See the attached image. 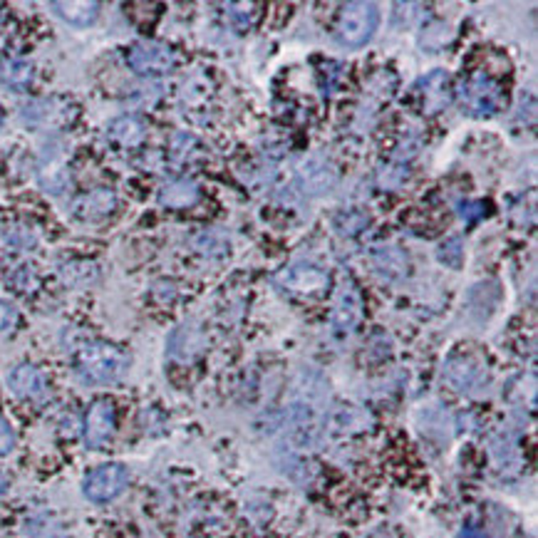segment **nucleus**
I'll return each mask as SVG.
<instances>
[{
	"label": "nucleus",
	"mask_w": 538,
	"mask_h": 538,
	"mask_svg": "<svg viewBox=\"0 0 538 538\" xmlns=\"http://www.w3.org/2000/svg\"><path fill=\"white\" fill-rule=\"evenodd\" d=\"M462 102L471 115H494L503 107V92L487 75H474L464 83Z\"/></svg>",
	"instance_id": "20e7f679"
},
{
	"label": "nucleus",
	"mask_w": 538,
	"mask_h": 538,
	"mask_svg": "<svg viewBox=\"0 0 538 538\" xmlns=\"http://www.w3.org/2000/svg\"><path fill=\"white\" fill-rule=\"evenodd\" d=\"M462 538H484V536H481L479 531H474V528H464V531H462Z\"/></svg>",
	"instance_id": "6ab92c4d"
},
{
	"label": "nucleus",
	"mask_w": 538,
	"mask_h": 538,
	"mask_svg": "<svg viewBox=\"0 0 538 538\" xmlns=\"http://www.w3.org/2000/svg\"><path fill=\"white\" fill-rule=\"evenodd\" d=\"M109 139H115L122 146H137V144L144 139V122L132 117V115H124V117H117L107 127Z\"/></svg>",
	"instance_id": "4468645a"
},
{
	"label": "nucleus",
	"mask_w": 538,
	"mask_h": 538,
	"mask_svg": "<svg viewBox=\"0 0 538 538\" xmlns=\"http://www.w3.org/2000/svg\"><path fill=\"white\" fill-rule=\"evenodd\" d=\"M281 286L290 290V293H300V296H313V293H320L328 288V273L323 268L311 264H296L281 271L275 278Z\"/></svg>",
	"instance_id": "423d86ee"
},
{
	"label": "nucleus",
	"mask_w": 538,
	"mask_h": 538,
	"mask_svg": "<svg viewBox=\"0 0 538 538\" xmlns=\"http://www.w3.org/2000/svg\"><path fill=\"white\" fill-rule=\"evenodd\" d=\"M380 12L372 3H347L337 15V40L347 48H362L377 30Z\"/></svg>",
	"instance_id": "f03ea898"
},
{
	"label": "nucleus",
	"mask_w": 538,
	"mask_h": 538,
	"mask_svg": "<svg viewBox=\"0 0 538 538\" xmlns=\"http://www.w3.org/2000/svg\"><path fill=\"white\" fill-rule=\"evenodd\" d=\"M18 323V311L8 300H0V333H8Z\"/></svg>",
	"instance_id": "f3484780"
},
{
	"label": "nucleus",
	"mask_w": 538,
	"mask_h": 538,
	"mask_svg": "<svg viewBox=\"0 0 538 538\" xmlns=\"http://www.w3.org/2000/svg\"><path fill=\"white\" fill-rule=\"evenodd\" d=\"M75 368L77 375L87 384H112L120 380L122 375L130 368L127 352L117 345H109L102 340L84 343L77 355H75Z\"/></svg>",
	"instance_id": "f257e3e1"
},
{
	"label": "nucleus",
	"mask_w": 538,
	"mask_h": 538,
	"mask_svg": "<svg viewBox=\"0 0 538 538\" xmlns=\"http://www.w3.org/2000/svg\"><path fill=\"white\" fill-rule=\"evenodd\" d=\"M130 484V471L124 464H102V467L92 469L87 477H84V496L90 502L105 503L117 499L122 491L127 489Z\"/></svg>",
	"instance_id": "7ed1b4c3"
},
{
	"label": "nucleus",
	"mask_w": 538,
	"mask_h": 538,
	"mask_svg": "<svg viewBox=\"0 0 538 538\" xmlns=\"http://www.w3.org/2000/svg\"><path fill=\"white\" fill-rule=\"evenodd\" d=\"M115 206H117L115 194L109 192V189H95V192L83 194V196L75 199L72 214L77 216V218H83V221H99V218L112 214Z\"/></svg>",
	"instance_id": "6e6552de"
},
{
	"label": "nucleus",
	"mask_w": 538,
	"mask_h": 538,
	"mask_svg": "<svg viewBox=\"0 0 538 538\" xmlns=\"http://www.w3.org/2000/svg\"><path fill=\"white\" fill-rule=\"evenodd\" d=\"M159 202L169 206V209H186L192 203L199 202V186L194 181L177 179L167 184L162 194H159Z\"/></svg>",
	"instance_id": "f8f14e48"
},
{
	"label": "nucleus",
	"mask_w": 538,
	"mask_h": 538,
	"mask_svg": "<svg viewBox=\"0 0 538 538\" xmlns=\"http://www.w3.org/2000/svg\"><path fill=\"white\" fill-rule=\"evenodd\" d=\"M8 384L15 395L25 397V400H40V397H45V390H48L43 372L37 370L36 365H28V362L12 368L11 375H8Z\"/></svg>",
	"instance_id": "1a4fd4ad"
},
{
	"label": "nucleus",
	"mask_w": 538,
	"mask_h": 538,
	"mask_svg": "<svg viewBox=\"0 0 538 538\" xmlns=\"http://www.w3.org/2000/svg\"><path fill=\"white\" fill-rule=\"evenodd\" d=\"M0 80L12 90H25L33 80V67L23 60H11L0 67Z\"/></svg>",
	"instance_id": "dca6fc26"
},
{
	"label": "nucleus",
	"mask_w": 538,
	"mask_h": 538,
	"mask_svg": "<svg viewBox=\"0 0 538 538\" xmlns=\"http://www.w3.org/2000/svg\"><path fill=\"white\" fill-rule=\"evenodd\" d=\"M300 179H303V186L308 194H325L336 186L337 174L336 169L325 162H308L300 171Z\"/></svg>",
	"instance_id": "9b49d317"
},
{
	"label": "nucleus",
	"mask_w": 538,
	"mask_h": 538,
	"mask_svg": "<svg viewBox=\"0 0 538 538\" xmlns=\"http://www.w3.org/2000/svg\"><path fill=\"white\" fill-rule=\"evenodd\" d=\"M127 62L137 75H164L174 67V52L162 43H137L127 52Z\"/></svg>",
	"instance_id": "39448f33"
},
{
	"label": "nucleus",
	"mask_w": 538,
	"mask_h": 538,
	"mask_svg": "<svg viewBox=\"0 0 538 538\" xmlns=\"http://www.w3.org/2000/svg\"><path fill=\"white\" fill-rule=\"evenodd\" d=\"M52 11L60 15L65 23L87 28L97 20L99 15V3L90 0H65V3H52Z\"/></svg>",
	"instance_id": "9d476101"
},
{
	"label": "nucleus",
	"mask_w": 538,
	"mask_h": 538,
	"mask_svg": "<svg viewBox=\"0 0 538 538\" xmlns=\"http://www.w3.org/2000/svg\"><path fill=\"white\" fill-rule=\"evenodd\" d=\"M8 484H11V481H8V477H5V474H0V496H3L5 491H8Z\"/></svg>",
	"instance_id": "aec40b11"
},
{
	"label": "nucleus",
	"mask_w": 538,
	"mask_h": 538,
	"mask_svg": "<svg viewBox=\"0 0 538 538\" xmlns=\"http://www.w3.org/2000/svg\"><path fill=\"white\" fill-rule=\"evenodd\" d=\"M40 184L48 189L50 194H62L70 184V177H67V169L62 162L58 159H50L40 167Z\"/></svg>",
	"instance_id": "2eb2a0df"
},
{
	"label": "nucleus",
	"mask_w": 538,
	"mask_h": 538,
	"mask_svg": "<svg viewBox=\"0 0 538 538\" xmlns=\"http://www.w3.org/2000/svg\"><path fill=\"white\" fill-rule=\"evenodd\" d=\"M0 127H3V109H0Z\"/></svg>",
	"instance_id": "412c9836"
},
{
	"label": "nucleus",
	"mask_w": 538,
	"mask_h": 538,
	"mask_svg": "<svg viewBox=\"0 0 538 538\" xmlns=\"http://www.w3.org/2000/svg\"><path fill=\"white\" fill-rule=\"evenodd\" d=\"M447 380L455 384L456 390L467 392L474 390L481 380V370L469 358H452L447 365Z\"/></svg>",
	"instance_id": "ddd939ff"
},
{
	"label": "nucleus",
	"mask_w": 538,
	"mask_h": 538,
	"mask_svg": "<svg viewBox=\"0 0 538 538\" xmlns=\"http://www.w3.org/2000/svg\"><path fill=\"white\" fill-rule=\"evenodd\" d=\"M115 434V407L107 400H97L84 415V442L87 447H102Z\"/></svg>",
	"instance_id": "0eeeda50"
},
{
	"label": "nucleus",
	"mask_w": 538,
	"mask_h": 538,
	"mask_svg": "<svg viewBox=\"0 0 538 538\" xmlns=\"http://www.w3.org/2000/svg\"><path fill=\"white\" fill-rule=\"evenodd\" d=\"M12 447H15V434H12V427L0 417V456L8 455Z\"/></svg>",
	"instance_id": "a211bd4d"
}]
</instances>
